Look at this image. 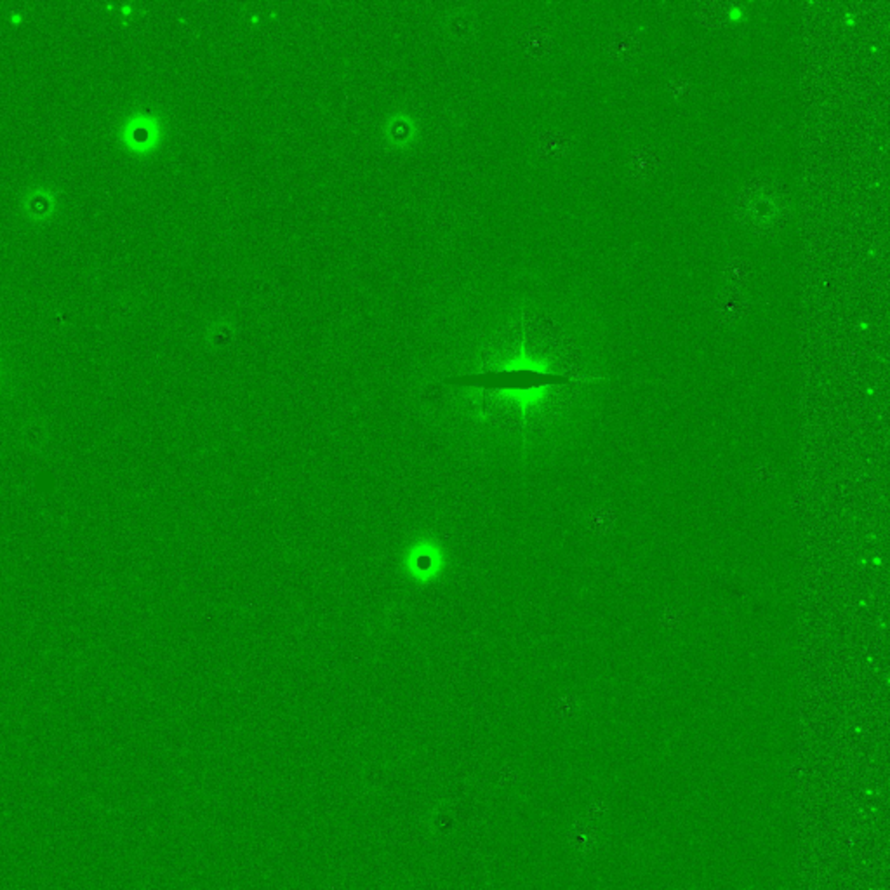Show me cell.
I'll list each match as a JSON object with an SVG mask.
<instances>
[{
  "mask_svg": "<svg viewBox=\"0 0 890 890\" xmlns=\"http://www.w3.org/2000/svg\"><path fill=\"white\" fill-rule=\"evenodd\" d=\"M749 208H751L749 209V216H751V220L755 221L756 224H769L779 214L777 204H775L774 198L769 197V195H763V197L755 198Z\"/></svg>",
  "mask_w": 890,
  "mask_h": 890,
  "instance_id": "1",
  "label": "cell"
},
{
  "mask_svg": "<svg viewBox=\"0 0 890 890\" xmlns=\"http://www.w3.org/2000/svg\"><path fill=\"white\" fill-rule=\"evenodd\" d=\"M574 838H576V844H578L581 848H586L593 841L592 833H590L588 829L578 831V833H574Z\"/></svg>",
  "mask_w": 890,
  "mask_h": 890,
  "instance_id": "2",
  "label": "cell"
}]
</instances>
